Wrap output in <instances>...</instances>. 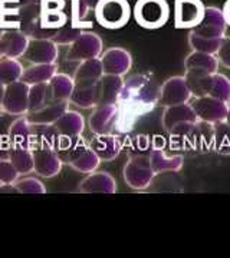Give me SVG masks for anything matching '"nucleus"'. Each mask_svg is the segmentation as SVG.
Here are the masks:
<instances>
[{"instance_id":"nucleus-17","label":"nucleus","mask_w":230,"mask_h":258,"mask_svg":"<svg viewBox=\"0 0 230 258\" xmlns=\"http://www.w3.org/2000/svg\"><path fill=\"white\" fill-rule=\"evenodd\" d=\"M122 88H124L122 76L107 74L102 75V78L97 83L98 105H118Z\"/></svg>"},{"instance_id":"nucleus-20","label":"nucleus","mask_w":230,"mask_h":258,"mask_svg":"<svg viewBox=\"0 0 230 258\" xmlns=\"http://www.w3.org/2000/svg\"><path fill=\"white\" fill-rule=\"evenodd\" d=\"M29 42H30V39L18 29L5 30L3 36L0 39V43L3 46V52H5V57H12V59L23 57L29 46Z\"/></svg>"},{"instance_id":"nucleus-1","label":"nucleus","mask_w":230,"mask_h":258,"mask_svg":"<svg viewBox=\"0 0 230 258\" xmlns=\"http://www.w3.org/2000/svg\"><path fill=\"white\" fill-rule=\"evenodd\" d=\"M160 88L161 85L150 75H132L124 81L118 106L134 116H143L158 105Z\"/></svg>"},{"instance_id":"nucleus-6","label":"nucleus","mask_w":230,"mask_h":258,"mask_svg":"<svg viewBox=\"0 0 230 258\" xmlns=\"http://www.w3.org/2000/svg\"><path fill=\"white\" fill-rule=\"evenodd\" d=\"M104 52V42L101 36L91 30H85L75 40L68 50V60L81 63L83 60L97 59Z\"/></svg>"},{"instance_id":"nucleus-25","label":"nucleus","mask_w":230,"mask_h":258,"mask_svg":"<svg viewBox=\"0 0 230 258\" xmlns=\"http://www.w3.org/2000/svg\"><path fill=\"white\" fill-rule=\"evenodd\" d=\"M68 109H69V102L54 101L39 111L28 113L26 116L30 120V123L35 125H54Z\"/></svg>"},{"instance_id":"nucleus-35","label":"nucleus","mask_w":230,"mask_h":258,"mask_svg":"<svg viewBox=\"0 0 230 258\" xmlns=\"http://www.w3.org/2000/svg\"><path fill=\"white\" fill-rule=\"evenodd\" d=\"M23 69L25 68L19 62V59H12V57L0 59V83L8 86L10 83L20 81Z\"/></svg>"},{"instance_id":"nucleus-47","label":"nucleus","mask_w":230,"mask_h":258,"mask_svg":"<svg viewBox=\"0 0 230 258\" xmlns=\"http://www.w3.org/2000/svg\"><path fill=\"white\" fill-rule=\"evenodd\" d=\"M226 123L230 126V105H229V111H227V115H226Z\"/></svg>"},{"instance_id":"nucleus-9","label":"nucleus","mask_w":230,"mask_h":258,"mask_svg":"<svg viewBox=\"0 0 230 258\" xmlns=\"http://www.w3.org/2000/svg\"><path fill=\"white\" fill-rule=\"evenodd\" d=\"M29 86L28 83L18 81L6 86L5 98L2 102L3 111L8 115L22 116L29 113Z\"/></svg>"},{"instance_id":"nucleus-50","label":"nucleus","mask_w":230,"mask_h":258,"mask_svg":"<svg viewBox=\"0 0 230 258\" xmlns=\"http://www.w3.org/2000/svg\"><path fill=\"white\" fill-rule=\"evenodd\" d=\"M5 115V111H3V106L0 105V116H3Z\"/></svg>"},{"instance_id":"nucleus-30","label":"nucleus","mask_w":230,"mask_h":258,"mask_svg":"<svg viewBox=\"0 0 230 258\" xmlns=\"http://www.w3.org/2000/svg\"><path fill=\"white\" fill-rule=\"evenodd\" d=\"M8 159L12 162V165L16 168L20 176L33 172V149L10 147Z\"/></svg>"},{"instance_id":"nucleus-45","label":"nucleus","mask_w":230,"mask_h":258,"mask_svg":"<svg viewBox=\"0 0 230 258\" xmlns=\"http://www.w3.org/2000/svg\"><path fill=\"white\" fill-rule=\"evenodd\" d=\"M83 2H85V5H86V6L89 8V10H91V9H95V8L100 5V2H101V0H83Z\"/></svg>"},{"instance_id":"nucleus-12","label":"nucleus","mask_w":230,"mask_h":258,"mask_svg":"<svg viewBox=\"0 0 230 258\" xmlns=\"http://www.w3.org/2000/svg\"><path fill=\"white\" fill-rule=\"evenodd\" d=\"M100 59H101L104 74L107 75H117L124 78L131 71L132 66V56L124 47H110L102 52Z\"/></svg>"},{"instance_id":"nucleus-42","label":"nucleus","mask_w":230,"mask_h":258,"mask_svg":"<svg viewBox=\"0 0 230 258\" xmlns=\"http://www.w3.org/2000/svg\"><path fill=\"white\" fill-rule=\"evenodd\" d=\"M89 12V8L85 5L83 0H69L68 2V13H69V19L74 20H83L86 18Z\"/></svg>"},{"instance_id":"nucleus-40","label":"nucleus","mask_w":230,"mask_h":258,"mask_svg":"<svg viewBox=\"0 0 230 258\" xmlns=\"http://www.w3.org/2000/svg\"><path fill=\"white\" fill-rule=\"evenodd\" d=\"M19 172L8 158L0 157V184H15L19 179Z\"/></svg>"},{"instance_id":"nucleus-21","label":"nucleus","mask_w":230,"mask_h":258,"mask_svg":"<svg viewBox=\"0 0 230 258\" xmlns=\"http://www.w3.org/2000/svg\"><path fill=\"white\" fill-rule=\"evenodd\" d=\"M102 75H104V69H102L101 59L97 57V59L83 60L78 64L72 79H74L75 86H92L98 83Z\"/></svg>"},{"instance_id":"nucleus-28","label":"nucleus","mask_w":230,"mask_h":258,"mask_svg":"<svg viewBox=\"0 0 230 258\" xmlns=\"http://www.w3.org/2000/svg\"><path fill=\"white\" fill-rule=\"evenodd\" d=\"M61 135L55 125H35L32 123V149L45 148L55 149L59 145Z\"/></svg>"},{"instance_id":"nucleus-4","label":"nucleus","mask_w":230,"mask_h":258,"mask_svg":"<svg viewBox=\"0 0 230 258\" xmlns=\"http://www.w3.org/2000/svg\"><path fill=\"white\" fill-rule=\"evenodd\" d=\"M124 181L135 191L147 189L156 178V172L150 165L148 155H132L124 165Z\"/></svg>"},{"instance_id":"nucleus-44","label":"nucleus","mask_w":230,"mask_h":258,"mask_svg":"<svg viewBox=\"0 0 230 258\" xmlns=\"http://www.w3.org/2000/svg\"><path fill=\"white\" fill-rule=\"evenodd\" d=\"M2 192H8V194H19L18 188L15 184H0V194Z\"/></svg>"},{"instance_id":"nucleus-14","label":"nucleus","mask_w":230,"mask_h":258,"mask_svg":"<svg viewBox=\"0 0 230 258\" xmlns=\"http://www.w3.org/2000/svg\"><path fill=\"white\" fill-rule=\"evenodd\" d=\"M64 162L55 149H33V172L42 178H54L62 169Z\"/></svg>"},{"instance_id":"nucleus-46","label":"nucleus","mask_w":230,"mask_h":258,"mask_svg":"<svg viewBox=\"0 0 230 258\" xmlns=\"http://www.w3.org/2000/svg\"><path fill=\"white\" fill-rule=\"evenodd\" d=\"M5 91H6V86L3 83H0V105H2L3 98H5Z\"/></svg>"},{"instance_id":"nucleus-11","label":"nucleus","mask_w":230,"mask_h":258,"mask_svg":"<svg viewBox=\"0 0 230 258\" xmlns=\"http://www.w3.org/2000/svg\"><path fill=\"white\" fill-rule=\"evenodd\" d=\"M23 57L30 64L58 63L59 46L52 39H30Z\"/></svg>"},{"instance_id":"nucleus-32","label":"nucleus","mask_w":230,"mask_h":258,"mask_svg":"<svg viewBox=\"0 0 230 258\" xmlns=\"http://www.w3.org/2000/svg\"><path fill=\"white\" fill-rule=\"evenodd\" d=\"M55 101L49 82L32 85L29 89V113L36 112Z\"/></svg>"},{"instance_id":"nucleus-2","label":"nucleus","mask_w":230,"mask_h":258,"mask_svg":"<svg viewBox=\"0 0 230 258\" xmlns=\"http://www.w3.org/2000/svg\"><path fill=\"white\" fill-rule=\"evenodd\" d=\"M134 18L143 28L158 29L170 18V6L166 0H138L134 6Z\"/></svg>"},{"instance_id":"nucleus-13","label":"nucleus","mask_w":230,"mask_h":258,"mask_svg":"<svg viewBox=\"0 0 230 258\" xmlns=\"http://www.w3.org/2000/svg\"><path fill=\"white\" fill-rule=\"evenodd\" d=\"M204 5L202 0H175L174 23L178 29H193L202 20Z\"/></svg>"},{"instance_id":"nucleus-26","label":"nucleus","mask_w":230,"mask_h":258,"mask_svg":"<svg viewBox=\"0 0 230 258\" xmlns=\"http://www.w3.org/2000/svg\"><path fill=\"white\" fill-rule=\"evenodd\" d=\"M89 28H91L89 22L69 19L64 26H61L56 30L55 36L52 37V40L58 46H71L85 30H89Z\"/></svg>"},{"instance_id":"nucleus-7","label":"nucleus","mask_w":230,"mask_h":258,"mask_svg":"<svg viewBox=\"0 0 230 258\" xmlns=\"http://www.w3.org/2000/svg\"><path fill=\"white\" fill-rule=\"evenodd\" d=\"M121 111L118 105H98L89 115L88 126L94 135L114 134L120 126Z\"/></svg>"},{"instance_id":"nucleus-3","label":"nucleus","mask_w":230,"mask_h":258,"mask_svg":"<svg viewBox=\"0 0 230 258\" xmlns=\"http://www.w3.org/2000/svg\"><path fill=\"white\" fill-rule=\"evenodd\" d=\"M95 19L102 28L120 29L128 23L131 9L127 0H101L95 8Z\"/></svg>"},{"instance_id":"nucleus-19","label":"nucleus","mask_w":230,"mask_h":258,"mask_svg":"<svg viewBox=\"0 0 230 258\" xmlns=\"http://www.w3.org/2000/svg\"><path fill=\"white\" fill-rule=\"evenodd\" d=\"M219 60L216 55L203 53L192 50L184 59V69L186 72H193L200 75H212L219 72Z\"/></svg>"},{"instance_id":"nucleus-38","label":"nucleus","mask_w":230,"mask_h":258,"mask_svg":"<svg viewBox=\"0 0 230 258\" xmlns=\"http://www.w3.org/2000/svg\"><path fill=\"white\" fill-rule=\"evenodd\" d=\"M189 45L192 47V50L196 52H203V53H210L216 55L219 47H220L221 39H204V37L197 36L194 33H189Z\"/></svg>"},{"instance_id":"nucleus-15","label":"nucleus","mask_w":230,"mask_h":258,"mask_svg":"<svg viewBox=\"0 0 230 258\" xmlns=\"http://www.w3.org/2000/svg\"><path fill=\"white\" fill-rule=\"evenodd\" d=\"M78 191L82 194H111L117 192L115 178L105 171H95L86 174L78 185Z\"/></svg>"},{"instance_id":"nucleus-34","label":"nucleus","mask_w":230,"mask_h":258,"mask_svg":"<svg viewBox=\"0 0 230 258\" xmlns=\"http://www.w3.org/2000/svg\"><path fill=\"white\" fill-rule=\"evenodd\" d=\"M49 86L54 95L55 101H66L69 102L71 95L74 92L75 82L72 76L66 74H58L49 81Z\"/></svg>"},{"instance_id":"nucleus-8","label":"nucleus","mask_w":230,"mask_h":258,"mask_svg":"<svg viewBox=\"0 0 230 258\" xmlns=\"http://www.w3.org/2000/svg\"><path fill=\"white\" fill-rule=\"evenodd\" d=\"M190 105L196 112L197 119L214 125L226 120L230 103H226L212 96H199V98H193Z\"/></svg>"},{"instance_id":"nucleus-18","label":"nucleus","mask_w":230,"mask_h":258,"mask_svg":"<svg viewBox=\"0 0 230 258\" xmlns=\"http://www.w3.org/2000/svg\"><path fill=\"white\" fill-rule=\"evenodd\" d=\"M197 120L199 119L196 116V112L192 108L190 102L164 108L163 116H161V123H163V128L166 132H170L177 125L189 123V122H197Z\"/></svg>"},{"instance_id":"nucleus-5","label":"nucleus","mask_w":230,"mask_h":258,"mask_svg":"<svg viewBox=\"0 0 230 258\" xmlns=\"http://www.w3.org/2000/svg\"><path fill=\"white\" fill-rule=\"evenodd\" d=\"M227 22L223 10L216 6L204 8L202 20L190 32L204 39H223L227 32Z\"/></svg>"},{"instance_id":"nucleus-27","label":"nucleus","mask_w":230,"mask_h":258,"mask_svg":"<svg viewBox=\"0 0 230 258\" xmlns=\"http://www.w3.org/2000/svg\"><path fill=\"white\" fill-rule=\"evenodd\" d=\"M55 128L58 129L59 135L65 137V138H71V137H79L82 135L85 131V119L83 116L76 111H68L65 112L64 115L56 120Z\"/></svg>"},{"instance_id":"nucleus-10","label":"nucleus","mask_w":230,"mask_h":258,"mask_svg":"<svg viewBox=\"0 0 230 258\" xmlns=\"http://www.w3.org/2000/svg\"><path fill=\"white\" fill-rule=\"evenodd\" d=\"M193 99V95L190 92L184 76H173L168 78L160 88V98L158 105L168 108L174 105L189 103Z\"/></svg>"},{"instance_id":"nucleus-37","label":"nucleus","mask_w":230,"mask_h":258,"mask_svg":"<svg viewBox=\"0 0 230 258\" xmlns=\"http://www.w3.org/2000/svg\"><path fill=\"white\" fill-rule=\"evenodd\" d=\"M100 164H101V159L98 158V155L92 151L91 148H88L82 155L76 158L69 166H72L75 171H78L81 174H91V172H95L98 169Z\"/></svg>"},{"instance_id":"nucleus-16","label":"nucleus","mask_w":230,"mask_h":258,"mask_svg":"<svg viewBox=\"0 0 230 258\" xmlns=\"http://www.w3.org/2000/svg\"><path fill=\"white\" fill-rule=\"evenodd\" d=\"M89 148L98 155L101 162H111L120 157L122 151V141L115 134L95 135L89 141Z\"/></svg>"},{"instance_id":"nucleus-36","label":"nucleus","mask_w":230,"mask_h":258,"mask_svg":"<svg viewBox=\"0 0 230 258\" xmlns=\"http://www.w3.org/2000/svg\"><path fill=\"white\" fill-rule=\"evenodd\" d=\"M213 148L221 155L230 154V126L226 123V120L214 123Z\"/></svg>"},{"instance_id":"nucleus-39","label":"nucleus","mask_w":230,"mask_h":258,"mask_svg":"<svg viewBox=\"0 0 230 258\" xmlns=\"http://www.w3.org/2000/svg\"><path fill=\"white\" fill-rule=\"evenodd\" d=\"M18 188L19 194H35V195H42L46 192L45 184L35 176H19V179L15 182Z\"/></svg>"},{"instance_id":"nucleus-41","label":"nucleus","mask_w":230,"mask_h":258,"mask_svg":"<svg viewBox=\"0 0 230 258\" xmlns=\"http://www.w3.org/2000/svg\"><path fill=\"white\" fill-rule=\"evenodd\" d=\"M32 2L33 0H0V19L16 13Z\"/></svg>"},{"instance_id":"nucleus-31","label":"nucleus","mask_w":230,"mask_h":258,"mask_svg":"<svg viewBox=\"0 0 230 258\" xmlns=\"http://www.w3.org/2000/svg\"><path fill=\"white\" fill-rule=\"evenodd\" d=\"M206 96H212L216 99L230 103V79L226 75L212 74L207 76Z\"/></svg>"},{"instance_id":"nucleus-23","label":"nucleus","mask_w":230,"mask_h":258,"mask_svg":"<svg viewBox=\"0 0 230 258\" xmlns=\"http://www.w3.org/2000/svg\"><path fill=\"white\" fill-rule=\"evenodd\" d=\"M88 148H89V142L83 138L82 135L71 137V138L61 137L59 145L56 148V152H58V155H59L61 161L64 164L71 165L75 159L78 157H81Z\"/></svg>"},{"instance_id":"nucleus-49","label":"nucleus","mask_w":230,"mask_h":258,"mask_svg":"<svg viewBox=\"0 0 230 258\" xmlns=\"http://www.w3.org/2000/svg\"><path fill=\"white\" fill-rule=\"evenodd\" d=\"M5 30H6V29H3V28H2V26H0V39H2V36H3Z\"/></svg>"},{"instance_id":"nucleus-48","label":"nucleus","mask_w":230,"mask_h":258,"mask_svg":"<svg viewBox=\"0 0 230 258\" xmlns=\"http://www.w3.org/2000/svg\"><path fill=\"white\" fill-rule=\"evenodd\" d=\"M3 57H5V52H3V46L0 43V59H3Z\"/></svg>"},{"instance_id":"nucleus-22","label":"nucleus","mask_w":230,"mask_h":258,"mask_svg":"<svg viewBox=\"0 0 230 258\" xmlns=\"http://www.w3.org/2000/svg\"><path fill=\"white\" fill-rule=\"evenodd\" d=\"M8 138H9L10 147L32 149V123L26 115L18 116L10 123Z\"/></svg>"},{"instance_id":"nucleus-33","label":"nucleus","mask_w":230,"mask_h":258,"mask_svg":"<svg viewBox=\"0 0 230 258\" xmlns=\"http://www.w3.org/2000/svg\"><path fill=\"white\" fill-rule=\"evenodd\" d=\"M69 103L81 109H94L98 105V92L97 85L92 86H75L71 95Z\"/></svg>"},{"instance_id":"nucleus-24","label":"nucleus","mask_w":230,"mask_h":258,"mask_svg":"<svg viewBox=\"0 0 230 258\" xmlns=\"http://www.w3.org/2000/svg\"><path fill=\"white\" fill-rule=\"evenodd\" d=\"M148 159H150V165L157 175L167 172H178L184 164L183 155L167 157L163 149H151L148 154Z\"/></svg>"},{"instance_id":"nucleus-43","label":"nucleus","mask_w":230,"mask_h":258,"mask_svg":"<svg viewBox=\"0 0 230 258\" xmlns=\"http://www.w3.org/2000/svg\"><path fill=\"white\" fill-rule=\"evenodd\" d=\"M216 57L219 60V64H221L226 69H230V36L227 35L221 39L220 47L216 53Z\"/></svg>"},{"instance_id":"nucleus-29","label":"nucleus","mask_w":230,"mask_h":258,"mask_svg":"<svg viewBox=\"0 0 230 258\" xmlns=\"http://www.w3.org/2000/svg\"><path fill=\"white\" fill-rule=\"evenodd\" d=\"M58 74V63L30 64L23 69L20 81L28 83L29 86L37 83H48Z\"/></svg>"}]
</instances>
